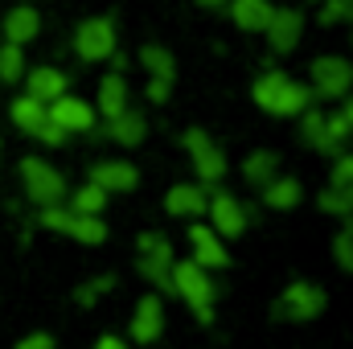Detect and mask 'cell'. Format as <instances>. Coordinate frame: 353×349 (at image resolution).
<instances>
[{"label": "cell", "instance_id": "1", "mask_svg": "<svg viewBox=\"0 0 353 349\" xmlns=\"http://www.w3.org/2000/svg\"><path fill=\"white\" fill-rule=\"evenodd\" d=\"M251 99H255V107L267 111V115L292 119V115H300L304 107H312V87H308V83H296V79L283 74V70H267V74L255 79Z\"/></svg>", "mask_w": 353, "mask_h": 349}, {"label": "cell", "instance_id": "2", "mask_svg": "<svg viewBox=\"0 0 353 349\" xmlns=\"http://www.w3.org/2000/svg\"><path fill=\"white\" fill-rule=\"evenodd\" d=\"M173 296H181V300L189 304V312L197 317L201 329H210V325L218 321V312H214L218 283H214V271H205L201 263L173 259Z\"/></svg>", "mask_w": 353, "mask_h": 349}, {"label": "cell", "instance_id": "3", "mask_svg": "<svg viewBox=\"0 0 353 349\" xmlns=\"http://www.w3.org/2000/svg\"><path fill=\"white\" fill-rule=\"evenodd\" d=\"M329 308V292L316 279H292L275 300H271V321L275 325H308L316 317H325Z\"/></svg>", "mask_w": 353, "mask_h": 349}, {"label": "cell", "instance_id": "4", "mask_svg": "<svg viewBox=\"0 0 353 349\" xmlns=\"http://www.w3.org/2000/svg\"><path fill=\"white\" fill-rule=\"evenodd\" d=\"M37 226L50 230V235H62V239H74L79 247H103L107 243V222L103 214H74L66 201L62 206H41L37 210Z\"/></svg>", "mask_w": 353, "mask_h": 349}, {"label": "cell", "instance_id": "5", "mask_svg": "<svg viewBox=\"0 0 353 349\" xmlns=\"http://www.w3.org/2000/svg\"><path fill=\"white\" fill-rule=\"evenodd\" d=\"M173 259H176V247L169 243V235L144 230L136 239V271L161 296H173Z\"/></svg>", "mask_w": 353, "mask_h": 349}, {"label": "cell", "instance_id": "6", "mask_svg": "<svg viewBox=\"0 0 353 349\" xmlns=\"http://www.w3.org/2000/svg\"><path fill=\"white\" fill-rule=\"evenodd\" d=\"M300 136H304L308 148H316L321 157L333 161L337 152H345L353 128H350V119H345L341 111H316V107H304V111H300Z\"/></svg>", "mask_w": 353, "mask_h": 349}, {"label": "cell", "instance_id": "7", "mask_svg": "<svg viewBox=\"0 0 353 349\" xmlns=\"http://www.w3.org/2000/svg\"><path fill=\"white\" fill-rule=\"evenodd\" d=\"M21 189H25V197H29L37 210H41V206H62L66 193H70L66 177L58 173L46 157H25V161H21Z\"/></svg>", "mask_w": 353, "mask_h": 349}, {"label": "cell", "instance_id": "8", "mask_svg": "<svg viewBox=\"0 0 353 349\" xmlns=\"http://www.w3.org/2000/svg\"><path fill=\"white\" fill-rule=\"evenodd\" d=\"M181 144H185V152H189V165H193V173L201 185H218L222 177H226V152H222V144L205 132V128H185V136H181Z\"/></svg>", "mask_w": 353, "mask_h": 349}, {"label": "cell", "instance_id": "9", "mask_svg": "<svg viewBox=\"0 0 353 349\" xmlns=\"http://www.w3.org/2000/svg\"><path fill=\"white\" fill-rule=\"evenodd\" d=\"M308 87H312V99H333V103H341L353 90V62L341 58V54H321V58H312V66H308Z\"/></svg>", "mask_w": 353, "mask_h": 349}, {"label": "cell", "instance_id": "10", "mask_svg": "<svg viewBox=\"0 0 353 349\" xmlns=\"http://www.w3.org/2000/svg\"><path fill=\"white\" fill-rule=\"evenodd\" d=\"M205 214H210V226H214L222 239H243L247 226H251V214H247L243 197H234L230 189H218V185H210Z\"/></svg>", "mask_w": 353, "mask_h": 349}, {"label": "cell", "instance_id": "11", "mask_svg": "<svg viewBox=\"0 0 353 349\" xmlns=\"http://www.w3.org/2000/svg\"><path fill=\"white\" fill-rule=\"evenodd\" d=\"M119 50V33H115V21L111 17H87L74 33V54L83 62H107L111 54Z\"/></svg>", "mask_w": 353, "mask_h": 349}, {"label": "cell", "instance_id": "12", "mask_svg": "<svg viewBox=\"0 0 353 349\" xmlns=\"http://www.w3.org/2000/svg\"><path fill=\"white\" fill-rule=\"evenodd\" d=\"M165 325H169V317H165L161 292H144V296L136 300L132 317H128V337H132L136 346H157V341L165 337Z\"/></svg>", "mask_w": 353, "mask_h": 349}, {"label": "cell", "instance_id": "13", "mask_svg": "<svg viewBox=\"0 0 353 349\" xmlns=\"http://www.w3.org/2000/svg\"><path fill=\"white\" fill-rule=\"evenodd\" d=\"M189 259L201 263L205 271H226L230 267V247L214 226L193 218V226H189Z\"/></svg>", "mask_w": 353, "mask_h": 349}, {"label": "cell", "instance_id": "14", "mask_svg": "<svg viewBox=\"0 0 353 349\" xmlns=\"http://www.w3.org/2000/svg\"><path fill=\"white\" fill-rule=\"evenodd\" d=\"M50 107V119L66 132V136H83V132H94V123H99V111H94V103L87 99H79V94H58L54 103H46Z\"/></svg>", "mask_w": 353, "mask_h": 349}, {"label": "cell", "instance_id": "15", "mask_svg": "<svg viewBox=\"0 0 353 349\" xmlns=\"http://www.w3.org/2000/svg\"><path fill=\"white\" fill-rule=\"evenodd\" d=\"M263 33L275 54H292L304 37V12L300 8H271V21H267Z\"/></svg>", "mask_w": 353, "mask_h": 349}, {"label": "cell", "instance_id": "16", "mask_svg": "<svg viewBox=\"0 0 353 349\" xmlns=\"http://www.w3.org/2000/svg\"><path fill=\"white\" fill-rule=\"evenodd\" d=\"M205 201H210V185L201 181H176L165 193V214L169 218H205Z\"/></svg>", "mask_w": 353, "mask_h": 349}, {"label": "cell", "instance_id": "17", "mask_svg": "<svg viewBox=\"0 0 353 349\" xmlns=\"http://www.w3.org/2000/svg\"><path fill=\"white\" fill-rule=\"evenodd\" d=\"M87 181H94V185H103L111 197L115 193H132L136 185H140V169L132 165V161H99V165H90V177Z\"/></svg>", "mask_w": 353, "mask_h": 349}, {"label": "cell", "instance_id": "18", "mask_svg": "<svg viewBox=\"0 0 353 349\" xmlns=\"http://www.w3.org/2000/svg\"><path fill=\"white\" fill-rule=\"evenodd\" d=\"M107 136H111V144H119V148H140L144 136H148V119H144V111L123 107L119 115L107 119Z\"/></svg>", "mask_w": 353, "mask_h": 349}, {"label": "cell", "instance_id": "19", "mask_svg": "<svg viewBox=\"0 0 353 349\" xmlns=\"http://www.w3.org/2000/svg\"><path fill=\"white\" fill-rule=\"evenodd\" d=\"M259 193H263V206L267 210H275V214H288V210H296V206L304 201V185H300V177H288V173H275Z\"/></svg>", "mask_w": 353, "mask_h": 349}, {"label": "cell", "instance_id": "20", "mask_svg": "<svg viewBox=\"0 0 353 349\" xmlns=\"http://www.w3.org/2000/svg\"><path fill=\"white\" fill-rule=\"evenodd\" d=\"M25 94H33V99H41V103H54L58 94H66L70 90V79L58 70V66H33V70H25Z\"/></svg>", "mask_w": 353, "mask_h": 349}, {"label": "cell", "instance_id": "21", "mask_svg": "<svg viewBox=\"0 0 353 349\" xmlns=\"http://www.w3.org/2000/svg\"><path fill=\"white\" fill-rule=\"evenodd\" d=\"M37 33H41V12H37L33 4H12V8L4 12V41L29 46Z\"/></svg>", "mask_w": 353, "mask_h": 349}, {"label": "cell", "instance_id": "22", "mask_svg": "<svg viewBox=\"0 0 353 349\" xmlns=\"http://www.w3.org/2000/svg\"><path fill=\"white\" fill-rule=\"evenodd\" d=\"M8 119H12V128H21L25 136L37 140V132L50 123V107H46L41 99H33V94H21V99H12V107H8Z\"/></svg>", "mask_w": 353, "mask_h": 349}, {"label": "cell", "instance_id": "23", "mask_svg": "<svg viewBox=\"0 0 353 349\" xmlns=\"http://www.w3.org/2000/svg\"><path fill=\"white\" fill-rule=\"evenodd\" d=\"M128 107V79L119 70H111L107 79H99V94H94V111L99 119H111Z\"/></svg>", "mask_w": 353, "mask_h": 349}, {"label": "cell", "instance_id": "24", "mask_svg": "<svg viewBox=\"0 0 353 349\" xmlns=\"http://www.w3.org/2000/svg\"><path fill=\"white\" fill-rule=\"evenodd\" d=\"M230 4V21L243 33H263L271 21V0H226Z\"/></svg>", "mask_w": 353, "mask_h": 349}, {"label": "cell", "instance_id": "25", "mask_svg": "<svg viewBox=\"0 0 353 349\" xmlns=\"http://www.w3.org/2000/svg\"><path fill=\"white\" fill-rule=\"evenodd\" d=\"M279 165H283V161H279L275 148H255V152L243 157V181H247L251 189H263L267 181L279 173Z\"/></svg>", "mask_w": 353, "mask_h": 349}, {"label": "cell", "instance_id": "26", "mask_svg": "<svg viewBox=\"0 0 353 349\" xmlns=\"http://www.w3.org/2000/svg\"><path fill=\"white\" fill-rule=\"evenodd\" d=\"M66 206H70L74 214H103V210L111 206V193H107L103 185H94V181H83L79 189L66 193Z\"/></svg>", "mask_w": 353, "mask_h": 349}, {"label": "cell", "instance_id": "27", "mask_svg": "<svg viewBox=\"0 0 353 349\" xmlns=\"http://www.w3.org/2000/svg\"><path fill=\"white\" fill-rule=\"evenodd\" d=\"M119 288V275L115 271H103V275H90V279H83L79 288H74V304L79 308H94L103 296H111Z\"/></svg>", "mask_w": 353, "mask_h": 349}, {"label": "cell", "instance_id": "28", "mask_svg": "<svg viewBox=\"0 0 353 349\" xmlns=\"http://www.w3.org/2000/svg\"><path fill=\"white\" fill-rule=\"evenodd\" d=\"M140 66L148 70V79H169V83H176V58L173 50H165V46H144L140 50Z\"/></svg>", "mask_w": 353, "mask_h": 349}, {"label": "cell", "instance_id": "29", "mask_svg": "<svg viewBox=\"0 0 353 349\" xmlns=\"http://www.w3.org/2000/svg\"><path fill=\"white\" fill-rule=\"evenodd\" d=\"M316 210L329 214V218H345L353 214V189H341V185H325L316 193Z\"/></svg>", "mask_w": 353, "mask_h": 349}, {"label": "cell", "instance_id": "30", "mask_svg": "<svg viewBox=\"0 0 353 349\" xmlns=\"http://www.w3.org/2000/svg\"><path fill=\"white\" fill-rule=\"evenodd\" d=\"M25 79V50L21 46H12V41H4L0 46V83H21Z\"/></svg>", "mask_w": 353, "mask_h": 349}, {"label": "cell", "instance_id": "31", "mask_svg": "<svg viewBox=\"0 0 353 349\" xmlns=\"http://www.w3.org/2000/svg\"><path fill=\"white\" fill-rule=\"evenodd\" d=\"M333 263H337L345 275H353V235L350 230H337V235H333Z\"/></svg>", "mask_w": 353, "mask_h": 349}, {"label": "cell", "instance_id": "32", "mask_svg": "<svg viewBox=\"0 0 353 349\" xmlns=\"http://www.w3.org/2000/svg\"><path fill=\"white\" fill-rule=\"evenodd\" d=\"M321 25H337V21H353V0H321Z\"/></svg>", "mask_w": 353, "mask_h": 349}, {"label": "cell", "instance_id": "33", "mask_svg": "<svg viewBox=\"0 0 353 349\" xmlns=\"http://www.w3.org/2000/svg\"><path fill=\"white\" fill-rule=\"evenodd\" d=\"M329 185L353 189V152H337V157H333V169H329Z\"/></svg>", "mask_w": 353, "mask_h": 349}, {"label": "cell", "instance_id": "34", "mask_svg": "<svg viewBox=\"0 0 353 349\" xmlns=\"http://www.w3.org/2000/svg\"><path fill=\"white\" fill-rule=\"evenodd\" d=\"M12 349H58V341H54V333H46V329H33V333H25V337H21Z\"/></svg>", "mask_w": 353, "mask_h": 349}, {"label": "cell", "instance_id": "35", "mask_svg": "<svg viewBox=\"0 0 353 349\" xmlns=\"http://www.w3.org/2000/svg\"><path fill=\"white\" fill-rule=\"evenodd\" d=\"M144 94H148V103H169V94H173V83H169V79H148Z\"/></svg>", "mask_w": 353, "mask_h": 349}, {"label": "cell", "instance_id": "36", "mask_svg": "<svg viewBox=\"0 0 353 349\" xmlns=\"http://www.w3.org/2000/svg\"><path fill=\"white\" fill-rule=\"evenodd\" d=\"M94 349H132V346H128V341H123L119 333H103V337L94 341Z\"/></svg>", "mask_w": 353, "mask_h": 349}, {"label": "cell", "instance_id": "37", "mask_svg": "<svg viewBox=\"0 0 353 349\" xmlns=\"http://www.w3.org/2000/svg\"><path fill=\"white\" fill-rule=\"evenodd\" d=\"M341 115L350 119V128H353V90H350V94H345V99H341Z\"/></svg>", "mask_w": 353, "mask_h": 349}, {"label": "cell", "instance_id": "38", "mask_svg": "<svg viewBox=\"0 0 353 349\" xmlns=\"http://www.w3.org/2000/svg\"><path fill=\"white\" fill-rule=\"evenodd\" d=\"M197 4H201V8H222L226 0H197Z\"/></svg>", "mask_w": 353, "mask_h": 349}, {"label": "cell", "instance_id": "39", "mask_svg": "<svg viewBox=\"0 0 353 349\" xmlns=\"http://www.w3.org/2000/svg\"><path fill=\"white\" fill-rule=\"evenodd\" d=\"M0 157H4V144H0Z\"/></svg>", "mask_w": 353, "mask_h": 349}]
</instances>
